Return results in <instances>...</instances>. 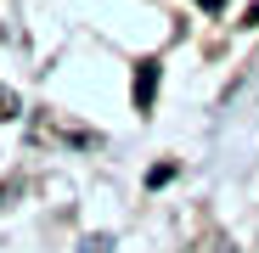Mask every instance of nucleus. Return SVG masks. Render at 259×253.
Segmentation results:
<instances>
[{
    "instance_id": "f257e3e1",
    "label": "nucleus",
    "mask_w": 259,
    "mask_h": 253,
    "mask_svg": "<svg viewBox=\"0 0 259 253\" xmlns=\"http://www.w3.org/2000/svg\"><path fill=\"white\" fill-rule=\"evenodd\" d=\"M152 90H158V62H141V68H136V107H141V113L152 107Z\"/></svg>"
},
{
    "instance_id": "f03ea898",
    "label": "nucleus",
    "mask_w": 259,
    "mask_h": 253,
    "mask_svg": "<svg viewBox=\"0 0 259 253\" xmlns=\"http://www.w3.org/2000/svg\"><path fill=\"white\" fill-rule=\"evenodd\" d=\"M197 6H208V12H214V6H220V0H197Z\"/></svg>"
}]
</instances>
